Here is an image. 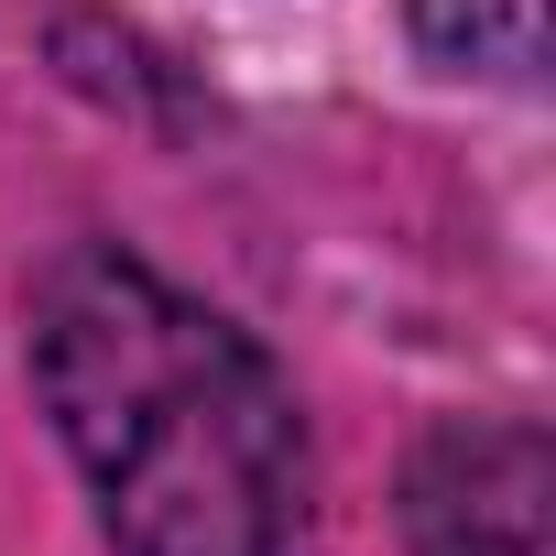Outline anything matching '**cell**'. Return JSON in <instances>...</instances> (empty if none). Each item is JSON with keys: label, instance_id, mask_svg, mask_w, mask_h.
Wrapping results in <instances>:
<instances>
[{"label": "cell", "instance_id": "6da1fadb", "mask_svg": "<svg viewBox=\"0 0 556 556\" xmlns=\"http://www.w3.org/2000/svg\"><path fill=\"white\" fill-rule=\"evenodd\" d=\"M23 361L110 556H295L306 415L240 317L121 240H66L23 295Z\"/></svg>", "mask_w": 556, "mask_h": 556}, {"label": "cell", "instance_id": "7a4b0ae2", "mask_svg": "<svg viewBox=\"0 0 556 556\" xmlns=\"http://www.w3.org/2000/svg\"><path fill=\"white\" fill-rule=\"evenodd\" d=\"M393 523L415 556H556V437L534 415H437L404 447Z\"/></svg>", "mask_w": 556, "mask_h": 556}, {"label": "cell", "instance_id": "3957f363", "mask_svg": "<svg viewBox=\"0 0 556 556\" xmlns=\"http://www.w3.org/2000/svg\"><path fill=\"white\" fill-rule=\"evenodd\" d=\"M404 45L437 77L480 88H545V0H404Z\"/></svg>", "mask_w": 556, "mask_h": 556}]
</instances>
